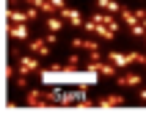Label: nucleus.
Here are the masks:
<instances>
[{
  "label": "nucleus",
  "instance_id": "nucleus-14",
  "mask_svg": "<svg viewBox=\"0 0 146 113\" xmlns=\"http://www.w3.org/2000/svg\"><path fill=\"white\" fill-rule=\"evenodd\" d=\"M119 14H121V19H124V22H127V25H130V28H132V25H138V22H141L138 17L132 14L130 8H124V6H121V11H119Z\"/></svg>",
  "mask_w": 146,
  "mask_h": 113
},
{
  "label": "nucleus",
  "instance_id": "nucleus-10",
  "mask_svg": "<svg viewBox=\"0 0 146 113\" xmlns=\"http://www.w3.org/2000/svg\"><path fill=\"white\" fill-rule=\"evenodd\" d=\"M116 80H119V86L138 88V86H141V74H135V72H124V74H116Z\"/></svg>",
  "mask_w": 146,
  "mask_h": 113
},
{
  "label": "nucleus",
  "instance_id": "nucleus-6",
  "mask_svg": "<svg viewBox=\"0 0 146 113\" xmlns=\"http://www.w3.org/2000/svg\"><path fill=\"white\" fill-rule=\"evenodd\" d=\"M8 36H11V39H22V41H28V39H31L28 22H11V25H8Z\"/></svg>",
  "mask_w": 146,
  "mask_h": 113
},
{
  "label": "nucleus",
  "instance_id": "nucleus-17",
  "mask_svg": "<svg viewBox=\"0 0 146 113\" xmlns=\"http://www.w3.org/2000/svg\"><path fill=\"white\" fill-rule=\"evenodd\" d=\"M17 88H28V74H19L17 77Z\"/></svg>",
  "mask_w": 146,
  "mask_h": 113
},
{
  "label": "nucleus",
  "instance_id": "nucleus-9",
  "mask_svg": "<svg viewBox=\"0 0 146 113\" xmlns=\"http://www.w3.org/2000/svg\"><path fill=\"white\" fill-rule=\"evenodd\" d=\"M58 17H64V19H69V25H74V28H83V17H80V11H74V8H61L58 11Z\"/></svg>",
  "mask_w": 146,
  "mask_h": 113
},
{
  "label": "nucleus",
  "instance_id": "nucleus-2",
  "mask_svg": "<svg viewBox=\"0 0 146 113\" xmlns=\"http://www.w3.org/2000/svg\"><path fill=\"white\" fill-rule=\"evenodd\" d=\"M25 105L28 108H39V110H50L52 102H47V91L44 88H31L25 94Z\"/></svg>",
  "mask_w": 146,
  "mask_h": 113
},
{
  "label": "nucleus",
  "instance_id": "nucleus-15",
  "mask_svg": "<svg viewBox=\"0 0 146 113\" xmlns=\"http://www.w3.org/2000/svg\"><path fill=\"white\" fill-rule=\"evenodd\" d=\"M130 31H132V36H143V39H146V25H143V22H138V25H132Z\"/></svg>",
  "mask_w": 146,
  "mask_h": 113
},
{
  "label": "nucleus",
  "instance_id": "nucleus-16",
  "mask_svg": "<svg viewBox=\"0 0 146 113\" xmlns=\"http://www.w3.org/2000/svg\"><path fill=\"white\" fill-rule=\"evenodd\" d=\"M66 66H72V69H77V66H80V55H69Z\"/></svg>",
  "mask_w": 146,
  "mask_h": 113
},
{
  "label": "nucleus",
  "instance_id": "nucleus-18",
  "mask_svg": "<svg viewBox=\"0 0 146 113\" xmlns=\"http://www.w3.org/2000/svg\"><path fill=\"white\" fill-rule=\"evenodd\" d=\"M50 3H52V6H55L58 11H61V8H66V0H50Z\"/></svg>",
  "mask_w": 146,
  "mask_h": 113
},
{
  "label": "nucleus",
  "instance_id": "nucleus-13",
  "mask_svg": "<svg viewBox=\"0 0 146 113\" xmlns=\"http://www.w3.org/2000/svg\"><path fill=\"white\" fill-rule=\"evenodd\" d=\"M50 28V33H58L61 28H64V17H58V14H52V17H47V22H44Z\"/></svg>",
  "mask_w": 146,
  "mask_h": 113
},
{
  "label": "nucleus",
  "instance_id": "nucleus-5",
  "mask_svg": "<svg viewBox=\"0 0 146 113\" xmlns=\"http://www.w3.org/2000/svg\"><path fill=\"white\" fill-rule=\"evenodd\" d=\"M94 22L99 25V28H108V31H113V33H119V22H116V17L113 14H105V11H97V14L91 17Z\"/></svg>",
  "mask_w": 146,
  "mask_h": 113
},
{
  "label": "nucleus",
  "instance_id": "nucleus-7",
  "mask_svg": "<svg viewBox=\"0 0 146 113\" xmlns=\"http://www.w3.org/2000/svg\"><path fill=\"white\" fill-rule=\"evenodd\" d=\"M50 41L47 39H28V47H31L33 55H39V58H47L50 55V47H47Z\"/></svg>",
  "mask_w": 146,
  "mask_h": 113
},
{
  "label": "nucleus",
  "instance_id": "nucleus-11",
  "mask_svg": "<svg viewBox=\"0 0 146 113\" xmlns=\"http://www.w3.org/2000/svg\"><path fill=\"white\" fill-rule=\"evenodd\" d=\"M97 6H99V11H105V14H119V11H121V6H119L116 0H97Z\"/></svg>",
  "mask_w": 146,
  "mask_h": 113
},
{
  "label": "nucleus",
  "instance_id": "nucleus-4",
  "mask_svg": "<svg viewBox=\"0 0 146 113\" xmlns=\"http://www.w3.org/2000/svg\"><path fill=\"white\" fill-rule=\"evenodd\" d=\"M86 88H72V91H66V94H61V99H58V105H77V102H86Z\"/></svg>",
  "mask_w": 146,
  "mask_h": 113
},
{
  "label": "nucleus",
  "instance_id": "nucleus-1",
  "mask_svg": "<svg viewBox=\"0 0 146 113\" xmlns=\"http://www.w3.org/2000/svg\"><path fill=\"white\" fill-rule=\"evenodd\" d=\"M108 61H113L119 69L121 66H132V64H146V55H141V53H108Z\"/></svg>",
  "mask_w": 146,
  "mask_h": 113
},
{
  "label": "nucleus",
  "instance_id": "nucleus-12",
  "mask_svg": "<svg viewBox=\"0 0 146 113\" xmlns=\"http://www.w3.org/2000/svg\"><path fill=\"white\" fill-rule=\"evenodd\" d=\"M6 17H8V22H31L28 11H17V8H8Z\"/></svg>",
  "mask_w": 146,
  "mask_h": 113
},
{
  "label": "nucleus",
  "instance_id": "nucleus-8",
  "mask_svg": "<svg viewBox=\"0 0 146 113\" xmlns=\"http://www.w3.org/2000/svg\"><path fill=\"white\" fill-rule=\"evenodd\" d=\"M121 105H124L121 94H105V97L97 99V108H121Z\"/></svg>",
  "mask_w": 146,
  "mask_h": 113
},
{
  "label": "nucleus",
  "instance_id": "nucleus-3",
  "mask_svg": "<svg viewBox=\"0 0 146 113\" xmlns=\"http://www.w3.org/2000/svg\"><path fill=\"white\" fill-rule=\"evenodd\" d=\"M17 69H19V74H39V55H25L19 58V64H17Z\"/></svg>",
  "mask_w": 146,
  "mask_h": 113
},
{
  "label": "nucleus",
  "instance_id": "nucleus-19",
  "mask_svg": "<svg viewBox=\"0 0 146 113\" xmlns=\"http://www.w3.org/2000/svg\"><path fill=\"white\" fill-rule=\"evenodd\" d=\"M138 99H141V102H146V88H141V91H138Z\"/></svg>",
  "mask_w": 146,
  "mask_h": 113
}]
</instances>
